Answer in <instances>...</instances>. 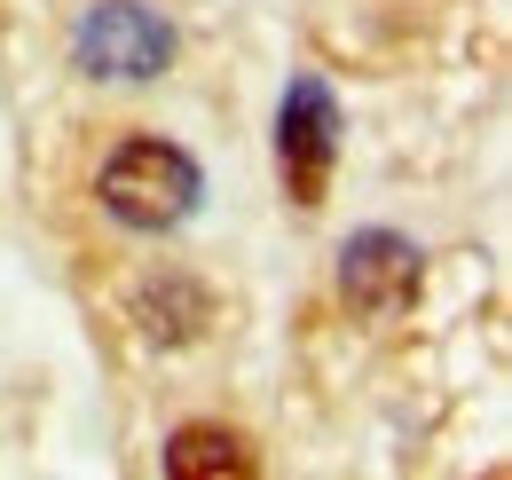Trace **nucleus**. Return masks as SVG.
<instances>
[{
	"label": "nucleus",
	"mask_w": 512,
	"mask_h": 480,
	"mask_svg": "<svg viewBox=\"0 0 512 480\" xmlns=\"http://www.w3.org/2000/svg\"><path fill=\"white\" fill-rule=\"evenodd\" d=\"M166 473L174 480H245L253 473V449L237 433H221V425H182L166 441Z\"/></svg>",
	"instance_id": "5"
},
{
	"label": "nucleus",
	"mask_w": 512,
	"mask_h": 480,
	"mask_svg": "<svg viewBox=\"0 0 512 480\" xmlns=\"http://www.w3.org/2000/svg\"><path fill=\"white\" fill-rule=\"evenodd\" d=\"M276 166H284V189L292 205H323L331 189V166H339V103L316 71H300L276 103Z\"/></svg>",
	"instance_id": "3"
},
{
	"label": "nucleus",
	"mask_w": 512,
	"mask_h": 480,
	"mask_svg": "<svg viewBox=\"0 0 512 480\" xmlns=\"http://www.w3.org/2000/svg\"><path fill=\"white\" fill-rule=\"evenodd\" d=\"M95 189H103L111 221H127V229H182L197 213V197H205V174H197L190 150H174L158 134H134V142L111 150Z\"/></svg>",
	"instance_id": "1"
},
{
	"label": "nucleus",
	"mask_w": 512,
	"mask_h": 480,
	"mask_svg": "<svg viewBox=\"0 0 512 480\" xmlns=\"http://www.w3.org/2000/svg\"><path fill=\"white\" fill-rule=\"evenodd\" d=\"M71 56L87 79H158L166 63H174V24L158 16V8H142V0H95L79 24H71Z\"/></svg>",
	"instance_id": "2"
},
{
	"label": "nucleus",
	"mask_w": 512,
	"mask_h": 480,
	"mask_svg": "<svg viewBox=\"0 0 512 480\" xmlns=\"http://www.w3.org/2000/svg\"><path fill=\"white\" fill-rule=\"evenodd\" d=\"M339 300L355 307L363 323H394L402 307L418 300V244L394 229H363L339 252Z\"/></svg>",
	"instance_id": "4"
}]
</instances>
